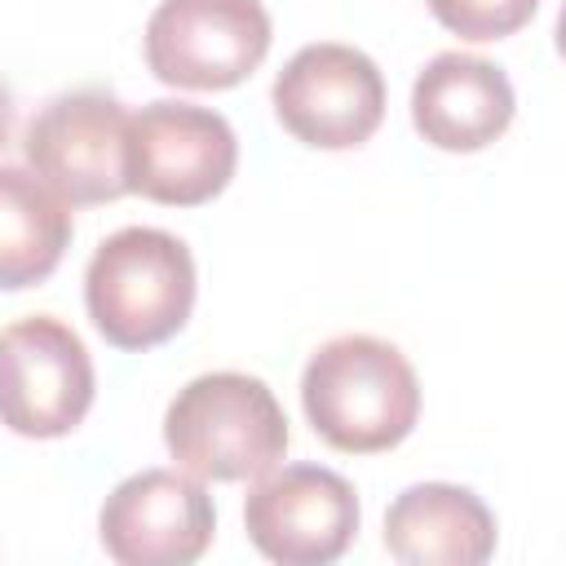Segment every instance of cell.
I'll use <instances>...</instances> for the list:
<instances>
[{"mask_svg":"<svg viewBox=\"0 0 566 566\" xmlns=\"http://www.w3.org/2000/svg\"><path fill=\"white\" fill-rule=\"evenodd\" d=\"M270 53L261 0H159L146 22V66L172 88H234Z\"/></svg>","mask_w":566,"mask_h":566,"instance_id":"obj_6","label":"cell"},{"mask_svg":"<svg viewBox=\"0 0 566 566\" xmlns=\"http://www.w3.org/2000/svg\"><path fill=\"white\" fill-rule=\"evenodd\" d=\"M97 531L119 566H190L212 544L217 509L195 473L142 469L106 495Z\"/></svg>","mask_w":566,"mask_h":566,"instance_id":"obj_10","label":"cell"},{"mask_svg":"<svg viewBox=\"0 0 566 566\" xmlns=\"http://www.w3.org/2000/svg\"><path fill=\"white\" fill-rule=\"evenodd\" d=\"M279 124L318 150L363 146L385 119V75L354 44H305L274 80Z\"/></svg>","mask_w":566,"mask_h":566,"instance_id":"obj_8","label":"cell"},{"mask_svg":"<svg viewBox=\"0 0 566 566\" xmlns=\"http://www.w3.org/2000/svg\"><path fill=\"white\" fill-rule=\"evenodd\" d=\"M84 305L115 349H155L195 310V256L168 230L124 226L97 243L84 270Z\"/></svg>","mask_w":566,"mask_h":566,"instance_id":"obj_2","label":"cell"},{"mask_svg":"<svg viewBox=\"0 0 566 566\" xmlns=\"http://www.w3.org/2000/svg\"><path fill=\"white\" fill-rule=\"evenodd\" d=\"M239 164L226 115L190 102H150L128 115V190L168 208L217 199Z\"/></svg>","mask_w":566,"mask_h":566,"instance_id":"obj_7","label":"cell"},{"mask_svg":"<svg viewBox=\"0 0 566 566\" xmlns=\"http://www.w3.org/2000/svg\"><path fill=\"white\" fill-rule=\"evenodd\" d=\"M287 416L274 389L248 371L195 376L164 416L172 460L199 482H248L270 473L287 451Z\"/></svg>","mask_w":566,"mask_h":566,"instance_id":"obj_3","label":"cell"},{"mask_svg":"<svg viewBox=\"0 0 566 566\" xmlns=\"http://www.w3.org/2000/svg\"><path fill=\"white\" fill-rule=\"evenodd\" d=\"M22 150L31 172L66 208L128 195V111L106 88H75L40 106L27 124Z\"/></svg>","mask_w":566,"mask_h":566,"instance_id":"obj_4","label":"cell"},{"mask_svg":"<svg viewBox=\"0 0 566 566\" xmlns=\"http://www.w3.org/2000/svg\"><path fill=\"white\" fill-rule=\"evenodd\" d=\"M93 358L53 314L0 332V424L22 438H66L93 407Z\"/></svg>","mask_w":566,"mask_h":566,"instance_id":"obj_5","label":"cell"},{"mask_svg":"<svg viewBox=\"0 0 566 566\" xmlns=\"http://www.w3.org/2000/svg\"><path fill=\"white\" fill-rule=\"evenodd\" d=\"M9 128H13V97H9V84L0 80V146L9 142Z\"/></svg>","mask_w":566,"mask_h":566,"instance_id":"obj_15","label":"cell"},{"mask_svg":"<svg viewBox=\"0 0 566 566\" xmlns=\"http://www.w3.org/2000/svg\"><path fill=\"white\" fill-rule=\"evenodd\" d=\"M509 75L478 53H438L411 88V124L438 150H482L513 124Z\"/></svg>","mask_w":566,"mask_h":566,"instance_id":"obj_11","label":"cell"},{"mask_svg":"<svg viewBox=\"0 0 566 566\" xmlns=\"http://www.w3.org/2000/svg\"><path fill=\"white\" fill-rule=\"evenodd\" d=\"M71 243V208L27 168L0 164V292L44 283Z\"/></svg>","mask_w":566,"mask_h":566,"instance_id":"obj_13","label":"cell"},{"mask_svg":"<svg viewBox=\"0 0 566 566\" xmlns=\"http://www.w3.org/2000/svg\"><path fill=\"white\" fill-rule=\"evenodd\" d=\"M301 407L327 447L376 455L416 429L420 380L398 345L354 332L310 354L301 376Z\"/></svg>","mask_w":566,"mask_h":566,"instance_id":"obj_1","label":"cell"},{"mask_svg":"<svg viewBox=\"0 0 566 566\" xmlns=\"http://www.w3.org/2000/svg\"><path fill=\"white\" fill-rule=\"evenodd\" d=\"M243 531L270 562L327 566L358 531V495L323 464H283L261 473L248 491Z\"/></svg>","mask_w":566,"mask_h":566,"instance_id":"obj_9","label":"cell"},{"mask_svg":"<svg viewBox=\"0 0 566 566\" xmlns=\"http://www.w3.org/2000/svg\"><path fill=\"white\" fill-rule=\"evenodd\" d=\"M385 548L407 566H482L495 553V517L469 486L420 482L389 504Z\"/></svg>","mask_w":566,"mask_h":566,"instance_id":"obj_12","label":"cell"},{"mask_svg":"<svg viewBox=\"0 0 566 566\" xmlns=\"http://www.w3.org/2000/svg\"><path fill=\"white\" fill-rule=\"evenodd\" d=\"M539 0H429V13L460 40H504L535 18Z\"/></svg>","mask_w":566,"mask_h":566,"instance_id":"obj_14","label":"cell"}]
</instances>
